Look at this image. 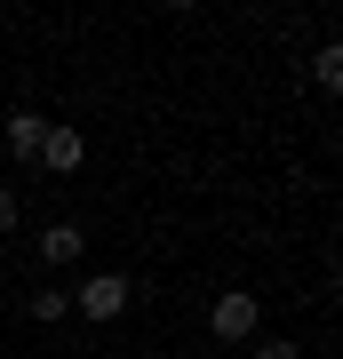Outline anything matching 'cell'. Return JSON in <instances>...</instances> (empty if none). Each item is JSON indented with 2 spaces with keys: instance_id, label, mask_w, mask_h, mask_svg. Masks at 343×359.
<instances>
[{
  "instance_id": "277c9868",
  "label": "cell",
  "mask_w": 343,
  "mask_h": 359,
  "mask_svg": "<svg viewBox=\"0 0 343 359\" xmlns=\"http://www.w3.org/2000/svg\"><path fill=\"white\" fill-rule=\"evenodd\" d=\"M40 136H48L40 112H8V120H0V144H8L16 160H40Z\"/></svg>"
},
{
  "instance_id": "6da1fadb",
  "label": "cell",
  "mask_w": 343,
  "mask_h": 359,
  "mask_svg": "<svg viewBox=\"0 0 343 359\" xmlns=\"http://www.w3.org/2000/svg\"><path fill=\"white\" fill-rule=\"evenodd\" d=\"M255 327H264V304H255L248 287H224L216 304H208V335H216V344H255Z\"/></svg>"
},
{
  "instance_id": "9c48e42d",
  "label": "cell",
  "mask_w": 343,
  "mask_h": 359,
  "mask_svg": "<svg viewBox=\"0 0 343 359\" xmlns=\"http://www.w3.org/2000/svg\"><path fill=\"white\" fill-rule=\"evenodd\" d=\"M16 224H25V200H16V192H0V231H16Z\"/></svg>"
},
{
  "instance_id": "3957f363",
  "label": "cell",
  "mask_w": 343,
  "mask_h": 359,
  "mask_svg": "<svg viewBox=\"0 0 343 359\" xmlns=\"http://www.w3.org/2000/svg\"><path fill=\"white\" fill-rule=\"evenodd\" d=\"M80 160H88V136L80 128H48L40 136V168H48V176H72Z\"/></svg>"
},
{
  "instance_id": "5b68a950",
  "label": "cell",
  "mask_w": 343,
  "mask_h": 359,
  "mask_svg": "<svg viewBox=\"0 0 343 359\" xmlns=\"http://www.w3.org/2000/svg\"><path fill=\"white\" fill-rule=\"evenodd\" d=\"M80 248H88L80 224H48V231H40V264H80Z\"/></svg>"
},
{
  "instance_id": "ba28073f",
  "label": "cell",
  "mask_w": 343,
  "mask_h": 359,
  "mask_svg": "<svg viewBox=\"0 0 343 359\" xmlns=\"http://www.w3.org/2000/svg\"><path fill=\"white\" fill-rule=\"evenodd\" d=\"M255 359H295V335H255Z\"/></svg>"
},
{
  "instance_id": "52a82bcc",
  "label": "cell",
  "mask_w": 343,
  "mask_h": 359,
  "mask_svg": "<svg viewBox=\"0 0 343 359\" xmlns=\"http://www.w3.org/2000/svg\"><path fill=\"white\" fill-rule=\"evenodd\" d=\"M64 311H72V295H56V287L32 295V320H64Z\"/></svg>"
},
{
  "instance_id": "8992f818",
  "label": "cell",
  "mask_w": 343,
  "mask_h": 359,
  "mask_svg": "<svg viewBox=\"0 0 343 359\" xmlns=\"http://www.w3.org/2000/svg\"><path fill=\"white\" fill-rule=\"evenodd\" d=\"M311 80H319V88H343V48H335V40H319V56H311Z\"/></svg>"
},
{
  "instance_id": "7a4b0ae2",
  "label": "cell",
  "mask_w": 343,
  "mask_h": 359,
  "mask_svg": "<svg viewBox=\"0 0 343 359\" xmlns=\"http://www.w3.org/2000/svg\"><path fill=\"white\" fill-rule=\"evenodd\" d=\"M72 311H80V320H120V311H128V280H120V271H96V280H80Z\"/></svg>"
}]
</instances>
